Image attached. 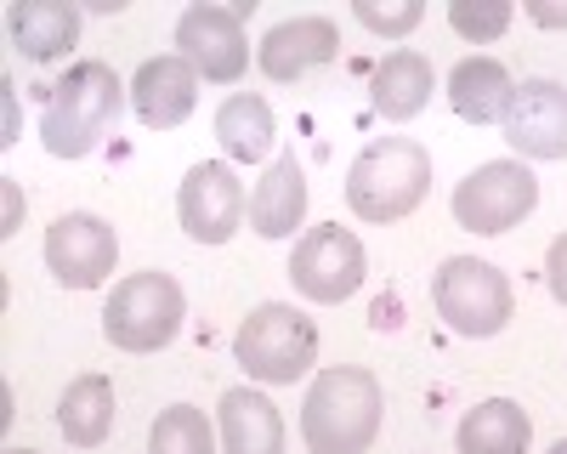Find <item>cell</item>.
I'll return each mask as SVG.
<instances>
[{
    "mask_svg": "<svg viewBox=\"0 0 567 454\" xmlns=\"http://www.w3.org/2000/svg\"><path fill=\"white\" fill-rule=\"evenodd\" d=\"M120 109H125L120 74L103 58L74 63L52 85L45 109H40V143H45V154H52V159H85L109 136V125L120 120Z\"/></svg>",
    "mask_w": 567,
    "mask_h": 454,
    "instance_id": "obj_1",
    "label": "cell"
},
{
    "mask_svg": "<svg viewBox=\"0 0 567 454\" xmlns=\"http://www.w3.org/2000/svg\"><path fill=\"white\" fill-rule=\"evenodd\" d=\"M381 381L358 363H341V370H323L307 386L301 403V437L312 454H363L374 437H381Z\"/></svg>",
    "mask_w": 567,
    "mask_h": 454,
    "instance_id": "obj_2",
    "label": "cell"
},
{
    "mask_svg": "<svg viewBox=\"0 0 567 454\" xmlns=\"http://www.w3.org/2000/svg\"><path fill=\"white\" fill-rule=\"evenodd\" d=\"M432 194V148L414 136H381L347 171V205L358 221H403Z\"/></svg>",
    "mask_w": 567,
    "mask_h": 454,
    "instance_id": "obj_3",
    "label": "cell"
},
{
    "mask_svg": "<svg viewBox=\"0 0 567 454\" xmlns=\"http://www.w3.org/2000/svg\"><path fill=\"white\" fill-rule=\"evenodd\" d=\"M233 358L261 386H296L318 363V324L284 301H261L233 336Z\"/></svg>",
    "mask_w": 567,
    "mask_h": 454,
    "instance_id": "obj_4",
    "label": "cell"
},
{
    "mask_svg": "<svg viewBox=\"0 0 567 454\" xmlns=\"http://www.w3.org/2000/svg\"><path fill=\"white\" fill-rule=\"evenodd\" d=\"M187 318V296L171 272H131L114 285L109 307H103V336L120 352H159L176 341Z\"/></svg>",
    "mask_w": 567,
    "mask_h": 454,
    "instance_id": "obj_5",
    "label": "cell"
},
{
    "mask_svg": "<svg viewBox=\"0 0 567 454\" xmlns=\"http://www.w3.org/2000/svg\"><path fill=\"white\" fill-rule=\"evenodd\" d=\"M432 301L443 312V324L454 336H471V341H488L511 324L516 312V296H511V279L494 267V261H477V256H454L437 267L432 279Z\"/></svg>",
    "mask_w": 567,
    "mask_h": 454,
    "instance_id": "obj_6",
    "label": "cell"
},
{
    "mask_svg": "<svg viewBox=\"0 0 567 454\" xmlns=\"http://www.w3.org/2000/svg\"><path fill=\"white\" fill-rule=\"evenodd\" d=\"M539 205V176L523 159H488L454 188V221L465 234H511Z\"/></svg>",
    "mask_w": 567,
    "mask_h": 454,
    "instance_id": "obj_7",
    "label": "cell"
},
{
    "mask_svg": "<svg viewBox=\"0 0 567 454\" xmlns=\"http://www.w3.org/2000/svg\"><path fill=\"white\" fill-rule=\"evenodd\" d=\"M363 267H369V256H363L358 234H347L341 221H323V227H312V234H301V245L290 256V279L307 301L336 307L363 285Z\"/></svg>",
    "mask_w": 567,
    "mask_h": 454,
    "instance_id": "obj_8",
    "label": "cell"
},
{
    "mask_svg": "<svg viewBox=\"0 0 567 454\" xmlns=\"http://www.w3.org/2000/svg\"><path fill=\"white\" fill-rule=\"evenodd\" d=\"M114 261H120V234L103 216L69 210V216H58L52 227H45V267L58 272V285L97 290V285H109Z\"/></svg>",
    "mask_w": 567,
    "mask_h": 454,
    "instance_id": "obj_9",
    "label": "cell"
},
{
    "mask_svg": "<svg viewBox=\"0 0 567 454\" xmlns=\"http://www.w3.org/2000/svg\"><path fill=\"white\" fill-rule=\"evenodd\" d=\"M250 199L239 188V176H233V165L221 159H205L182 176V194H176V216L187 227V239L199 245H227L233 234H239Z\"/></svg>",
    "mask_w": 567,
    "mask_h": 454,
    "instance_id": "obj_10",
    "label": "cell"
},
{
    "mask_svg": "<svg viewBox=\"0 0 567 454\" xmlns=\"http://www.w3.org/2000/svg\"><path fill=\"white\" fill-rule=\"evenodd\" d=\"M176 45L194 63V74L233 85L250 69V40H245V18L233 7H187L176 23Z\"/></svg>",
    "mask_w": 567,
    "mask_h": 454,
    "instance_id": "obj_11",
    "label": "cell"
},
{
    "mask_svg": "<svg viewBox=\"0 0 567 454\" xmlns=\"http://www.w3.org/2000/svg\"><path fill=\"white\" fill-rule=\"evenodd\" d=\"M499 125H505V143L523 159H567V85L523 80Z\"/></svg>",
    "mask_w": 567,
    "mask_h": 454,
    "instance_id": "obj_12",
    "label": "cell"
},
{
    "mask_svg": "<svg viewBox=\"0 0 567 454\" xmlns=\"http://www.w3.org/2000/svg\"><path fill=\"white\" fill-rule=\"evenodd\" d=\"M131 103H136V114H142L148 131H176L199 103L194 63H187L182 52L176 58H148L136 69V80H131Z\"/></svg>",
    "mask_w": 567,
    "mask_h": 454,
    "instance_id": "obj_13",
    "label": "cell"
},
{
    "mask_svg": "<svg viewBox=\"0 0 567 454\" xmlns=\"http://www.w3.org/2000/svg\"><path fill=\"white\" fill-rule=\"evenodd\" d=\"M341 52V34H336V23L329 18H290V23H278V29H267V40H261V74L267 80H278V85H290V80H301L307 69H318V63H329Z\"/></svg>",
    "mask_w": 567,
    "mask_h": 454,
    "instance_id": "obj_14",
    "label": "cell"
},
{
    "mask_svg": "<svg viewBox=\"0 0 567 454\" xmlns=\"http://www.w3.org/2000/svg\"><path fill=\"white\" fill-rule=\"evenodd\" d=\"M301 216H307V176H301L296 154H278L250 194V227L261 239H290Z\"/></svg>",
    "mask_w": 567,
    "mask_h": 454,
    "instance_id": "obj_15",
    "label": "cell"
},
{
    "mask_svg": "<svg viewBox=\"0 0 567 454\" xmlns=\"http://www.w3.org/2000/svg\"><path fill=\"white\" fill-rule=\"evenodd\" d=\"M221 454H284V421L267 392H221Z\"/></svg>",
    "mask_w": 567,
    "mask_h": 454,
    "instance_id": "obj_16",
    "label": "cell"
},
{
    "mask_svg": "<svg viewBox=\"0 0 567 454\" xmlns=\"http://www.w3.org/2000/svg\"><path fill=\"white\" fill-rule=\"evenodd\" d=\"M12 45L29 63H58L80 45V7L69 0H23L12 12Z\"/></svg>",
    "mask_w": 567,
    "mask_h": 454,
    "instance_id": "obj_17",
    "label": "cell"
},
{
    "mask_svg": "<svg viewBox=\"0 0 567 454\" xmlns=\"http://www.w3.org/2000/svg\"><path fill=\"white\" fill-rule=\"evenodd\" d=\"M511 97H516V80H511V69H505L499 58H465V63L449 74V103H454V114L471 120V125L505 120Z\"/></svg>",
    "mask_w": 567,
    "mask_h": 454,
    "instance_id": "obj_18",
    "label": "cell"
},
{
    "mask_svg": "<svg viewBox=\"0 0 567 454\" xmlns=\"http://www.w3.org/2000/svg\"><path fill=\"white\" fill-rule=\"evenodd\" d=\"M369 103H374V114H386L392 125L414 120L425 103H432V63H425L420 52H386L381 63H374Z\"/></svg>",
    "mask_w": 567,
    "mask_h": 454,
    "instance_id": "obj_19",
    "label": "cell"
},
{
    "mask_svg": "<svg viewBox=\"0 0 567 454\" xmlns=\"http://www.w3.org/2000/svg\"><path fill=\"white\" fill-rule=\"evenodd\" d=\"M528 443H534V421L511 398H488L465 409L460 421V454H528Z\"/></svg>",
    "mask_w": 567,
    "mask_h": 454,
    "instance_id": "obj_20",
    "label": "cell"
},
{
    "mask_svg": "<svg viewBox=\"0 0 567 454\" xmlns=\"http://www.w3.org/2000/svg\"><path fill=\"white\" fill-rule=\"evenodd\" d=\"M58 426L74 448H97L114 432V381L109 375H80L58 398Z\"/></svg>",
    "mask_w": 567,
    "mask_h": 454,
    "instance_id": "obj_21",
    "label": "cell"
},
{
    "mask_svg": "<svg viewBox=\"0 0 567 454\" xmlns=\"http://www.w3.org/2000/svg\"><path fill=\"white\" fill-rule=\"evenodd\" d=\"M272 109H267V97H256V91H239V97H227L221 109H216V143H221V154L227 159H261L267 148H272Z\"/></svg>",
    "mask_w": 567,
    "mask_h": 454,
    "instance_id": "obj_22",
    "label": "cell"
},
{
    "mask_svg": "<svg viewBox=\"0 0 567 454\" xmlns=\"http://www.w3.org/2000/svg\"><path fill=\"white\" fill-rule=\"evenodd\" d=\"M148 454H216V432L205 421V409L171 403L148 432Z\"/></svg>",
    "mask_w": 567,
    "mask_h": 454,
    "instance_id": "obj_23",
    "label": "cell"
},
{
    "mask_svg": "<svg viewBox=\"0 0 567 454\" xmlns=\"http://www.w3.org/2000/svg\"><path fill=\"white\" fill-rule=\"evenodd\" d=\"M449 23H454L460 40L488 45V40H499V34L511 29V7H505V0H454V7H449Z\"/></svg>",
    "mask_w": 567,
    "mask_h": 454,
    "instance_id": "obj_24",
    "label": "cell"
},
{
    "mask_svg": "<svg viewBox=\"0 0 567 454\" xmlns=\"http://www.w3.org/2000/svg\"><path fill=\"white\" fill-rule=\"evenodd\" d=\"M358 23L363 29H374V34H386V40H403L420 18H425V7L420 0H358Z\"/></svg>",
    "mask_w": 567,
    "mask_h": 454,
    "instance_id": "obj_25",
    "label": "cell"
},
{
    "mask_svg": "<svg viewBox=\"0 0 567 454\" xmlns=\"http://www.w3.org/2000/svg\"><path fill=\"white\" fill-rule=\"evenodd\" d=\"M545 279H550V296L567 307V234L550 245V256H545Z\"/></svg>",
    "mask_w": 567,
    "mask_h": 454,
    "instance_id": "obj_26",
    "label": "cell"
},
{
    "mask_svg": "<svg viewBox=\"0 0 567 454\" xmlns=\"http://www.w3.org/2000/svg\"><path fill=\"white\" fill-rule=\"evenodd\" d=\"M528 18L545 29H567V0H528Z\"/></svg>",
    "mask_w": 567,
    "mask_h": 454,
    "instance_id": "obj_27",
    "label": "cell"
},
{
    "mask_svg": "<svg viewBox=\"0 0 567 454\" xmlns=\"http://www.w3.org/2000/svg\"><path fill=\"white\" fill-rule=\"evenodd\" d=\"M7 454H40V448H7Z\"/></svg>",
    "mask_w": 567,
    "mask_h": 454,
    "instance_id": "obj_28",
    "label": "cell"
},
{
    "mask_svg": "<svg viewBox=\"0 0 567 454\" xmlns=\"http://www.w3.org/2000/svg\"><path fill=\"white\" fill-rule=\"evenodd\" d=\"M550 454H567V437H561V443H556V448H550Z\"/></svg>",
    "mask_w": 567,
    "mask_h": 454,
    "instance_id": "obj_29",
    "label": "cell"
}]
</instances>
